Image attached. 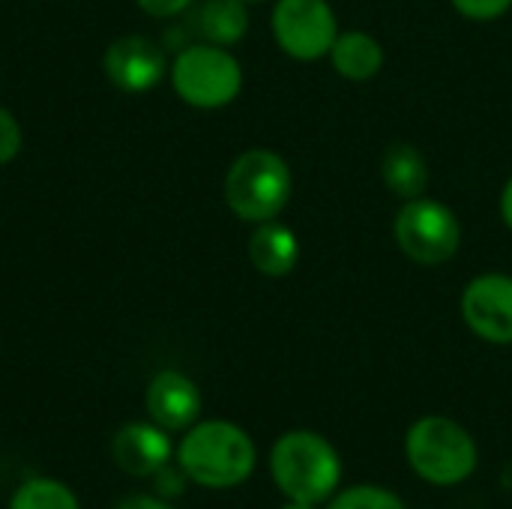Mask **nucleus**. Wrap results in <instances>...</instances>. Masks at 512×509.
<instances>
[{
  "mask_svg": "<svg viewBox=\"0 0 512 509\" xmlns=\"http://www.w3.org/2000/svg\"><path fill=\"white\" fill-rule=\"evenodd\" d=\"M177 465L204 489H231L252 477L255 444L228 420H204L195 423L180 441Z\"/></svg>",
  "mask_w": 512,
  "mask_h": 509,
  "instance_id": "nucleus-1",
  "label": "nucleus"
},
{
  "mask_svg": "<svg viewBox=\"0 0 512 509\" xmlns=\"http://www.w3.org/2000/svg\"><path fill=\"white\" fill-rule=\"evenodd\" d=\"M270 474L288 501L321 504L336 495L342 480V459L333 444L315 432H288L273 444Z\"/></svg>",
  "mask_w": 512,
  "mask_h": 509,
  "instance_id": "nucleus-2",
  "label": "nucleus"
},
{
  "mask_svg": "<svg viewBox=\"0 0 512 509\" xmlns=\"http://www.w3.org/2000/svg\"><path fill=\"white\" fill-rule=\"evenodd\" d=\"M291 192V165L267 147H252L240 153L225 174V204L237 219L249 225L276 219L288 207Z\"/></svg>",
  "mask_w": 512,
  "mask_h": 509,
  "instance_id": "nucleus-3",
  "label": "nucleus"
},
{
  "mask_svg": "<svg viewBox=\"0 0 512 509\" xmlns=\"http://www.w3.org/2000/svg\"><path fill=\"white\" fill-rule=\"evenodd\" d=\"M411 471L432 486H459L477 471V444L465 426L450 417H420L405 438Z\"/></svg>",
  "mask_w": 512,
  "mask_h": 509,
  "instance_id": "nucleus-4",
  "label": "nucleus"
},
{
  "mask_svg": "<svg viewBox=\"0 0 512 509\" xmlns=\"http://www.w3.org/2000/svg\"><path fill=\"white\" fill-rule=\"evenodd\" d=\"M171 87L174 93L201 111H216L231 105L240 90H243V66L240 60L222 48V45H210V42H198L183 48L171 69Z\"/></svg>",
  "mask_w": 512,
  "mask_h": 509,
  "instance_id": "nucleus-5",
  "label": "nucleus"
},
{
  "mask_svg": "<svg viewBox=\"0 0 512 509\" xmlns=\"http://www.w3.org/2000/svg\"><path fill=\"white\" fill-rule=\"evenodd\" d=\"M393 234L405 258H411L420 267H441L450 258H456L462 246V222L459 216L435 198H411L402 201Z\"/></svg>",
  "mask_w": 512,
  "mask_h": 509,
  "instance_id": "nucleus-6",
  "label": "nucleus"
},
{
  "mask_svg": "<svg viewBox=\"0 0 512 509\" xmlns=\"http://www.w3.org/2000/svg\"><path fill=\"white\" fill-rule=\"evenodd\" d=\"M270 30L291 60L315 63L330 54L339 36V18L330 0H276Z\"/></svg>",
  "mask_w": 512,
  "mask_h": 509,
  "instance_id": "nucleus-7",
  "label": "nucleus"
},
{
  "mask_svg": "<svg viewBox=\"0 0 512 509\" xmlns=\"http://www.w3.org/2000/svg\"><path fill=\"white\" fill-rule=\"evenodd\" d=\"M468 330L489 345H512V276L480 273L459 300Z\"/></svg>",
  "mask_w": 512,
  "mask_h": 509,
  "instance_id": "nucleus-8",
  "label": "nucleus"
},
{
  "mask_svg": "<svg viewBox=\"0 0 512 509\" xmlns=\"http://www.w3.org/2000/svg\"><path fill=\"white\" fill-rule=\"evenodd\" d=\"M102 63H105L108 81L126 93H147L168 72V60H165L162 45L153 42L150 36H141V33H129V36L114 39L108 45Z\"/></svg>",
  "mask_w": 512,
  "mask_h": 509,
  "instance_id": "nucleus-9",
  "label": "nucleus"
},
{
  "mask_svg": "<svg viewBox=\"0 0 512 509\" xmlns=\"http://www.w3.org/2000/svg\"><path fill=\"white\" fill-rule=\"evenodd\" d=\"M147 414L165 432L192 429L201 417V390L183 372L165 369L147 387Z\"/></svg>",
  "mask_w": 512,
  "mask_h": 509,
  "instance_id": "nucleus-10",
  "label": "nucleus"
},
{
  "mask_svg": "<svg viewBox=\"0 0 512 509\" xmlns=\"http://www.w3.org/2000/svg\"><path fill=\"white\" fill-rule=\"evenodd\" d=\"M114 462L129 477H153L171 459L168 432L156 423H126L111 444Z\"/></svg>",
  "mask_w": 512,
  "mask_h": 509,
  "instance_id": "nucleus-11",
  "label": "nucleus"
},
{
  "mask_svg": "<svg viewBox=\"0 0 512 509\" xmlns=\"http://www.w3.org/2000/svg\"><path fill=\"white\" fill-rule=\"evenodd\" d=\"M249 261L261 276L282 279L300 264V240L288 225L276 219L261 222L249 237Z\"/></svg>",
  "mask_w": 512,
  "mask_h": 509,
  "instance_id": "nucleus-12",
  "label": "nucleus"
},
{
  "mask_svg": "<svg viewBox=\"0 0 512 509\" xmlns=\"http://www.w3.org/2000/svg\"><path fill=\"white\" fill-rule=\"evenodd\" d=\"M327 57L336 75L354 84L372 81L384 69V45L366 30H339Z\"/></svg>",
  "mask_w": 512,
  "mask_h": 509,
  "instance_id": "nucleus-13",
  "label": "nucleus"
},
{
  "mask_svg": "<svg viewBox=\"0 0 512 509\" xmlns=\"http://www.w3.org/2000/svg\"><path fill=\"white\" fill-rule=\"evenodd\" d=\"M381 180L387 192L399 201H411L426 195L429 189V162L423 150L411 141H393L381 156Z\"/></svg>",
  "mask_w": 512,
  "mask_h": 509,
  "instance_id": "nucleus-14",
  "label": "nucleus"
},
{
  "mask_svg": "<svg viewBox=\"0 0 512 509\" xmlns=\"http://www.w3.org/2000/svg\"><path fill=\"white\" fill-rule=\"evenodd\" d=\"M195 30L210 45H237L249 33V9L243 0H204L195 12Z\"/></svg>",
  "mask_w": 512,
  "mask_h": 509,
  "instance_id": "nucleus-15",
  "label": "nucleus"
},
{
  "mask_svg": "<svg viewBox=\"0 0 512 509\" xmlns=\"http://www.w3.org/2000/svg\"><path fill=\"white\" fill-rule=\"evenodd\" d=\"M9 509H81L78 498L72 495V489H66L57 480H27L24 486L15 489Z\"/></svg>",
  "mask_w": 512,
  "mask_h": 509,
  "instance_id": "nucleus-16",
  "label": "nucleus"
},
{
  "mask_svg": "<svg viewBox=\"0 0 512 509\" xmlns=\"http://www.w3.org/2000/svg\"><path fill=\"white\" fill-rule=\"evenodd\" d=\"M327 509H405L396 492L381 486H351L339 492Z\"/></svg>",
  "mask_w": 512,
  "mask_h": 509,
  "instance_id": "nucleus-17",
  "label": "nucleus"
},
{
  "mask_svg": "<svg viewBox=\"0 0 512 509\" xmlns=\"http://www.w3.org/2000/svg\"><path fill=\"white\" fill-rule=\"evenodd\" d=\"M453 9L471 21H495L512 9V0H450Z\"/></svg>",
  "mask_w": 512,
  "mask_h": 509,
  "instance_id": "nucleus-18",
  "label": "nucleus"
},
{
  "mask_svg": "<svg viewBox=\"0 0 512 509\" xmlns=\"http://www.w3.org/2000/svg\"><path fill=\"white\" fill-rule=\"evenodd\" d=\"M21 144H24V135H21L18 120L0 105V165H9L21 153Z\"/></svg>",
  "mask_w": 512,
  "mask_h": 509,
  "instance_id": "nucleus-19",
  "label": "nucleus"
},
{
  "mask_svg": "<svg viewBox=\"0 0 512 509\" xmlns=\"http://www.w3.org/2000/svg\"><path fill=\"white\" fill-rule=\"evenodd\" d=\"M156 477V492L165 498V501H171V498H177V495H183V486H186V474H183V468H162V471H156L153 474Z\"/></svg>",
  "mask_w": 512,
  "mask_h": 509,
  "instance_id": "nucleus-20",
  "label": "nucleus"
},
{
  "mask_svg": "<svg viewBox=\"0 0 512 509\" xmlns=\"http://www.w3.org/2000/svg\"><path fill=\"white\" fill-rule=\"evenodd\" d=\"M135 3L150 18H174L180 12H186L195 0H135Z\"/></svg>",
  "mask_w": 512,
  "mask_h": 509,
  "instance_id": "nucleus-21",
  "label": "nucleus"
},
{
  "mask_svg": "<svg viewBox=\"0 0 512 509\" xmlns=\"http://www.w3.org/2000/svg\"><path fill=\"white\" fill-rule=\"evenodd\" d=\"M117 509H174L165 498H150V495H129L123 498Z\"/></svg>",
  "mask_w": 512,
  "mask_h": 509,
  "instance_id": "nucleus-22",
  "label": "nucleus"
},
{
  "mask_svg": "<svg viewBox=\"0 0 512 509\" xmlns=\"http://www.w3.org/2000/svg\"><path fill=\"white\" fill-rule=\"evenodd\" d=\"M501 219L512 231V177L504 183V192H501Z\"/></svg>",
  "mask_w": 512,
  "mask_h": 509,
  "instance_id": "nucleus-23",
  "label": "nucleus"
},
{
  "mask_svg": "<svg viewBox=\"0 0 512 509\" xmlns=\"http://www.w3.org/2000/svg\"><path fill=\"white\" fill-rule=\"evenodd\" d=\"M282 509H315V504H303V501H288Z\"/></svg>",
  "mask_w": 512,
  "mask_h": 509,
  "instance_id": "nucleus-24",
  "label": "nucleus"
},
{
  "mask_svg": "<svg viewBox=\"0 0 512 509\" xmlns=\"http://www.w3.org/2000/svg\"><path fill=\"white\" fill-rule=\"evenodd\" d=\"M243 3H258V0H243Z\"/></svg>",
  "mask_w": 512,
  "mask_h": 509,
  "instance_id": "nucleus-25",
  "label": "nucleus"
}]
</instances>
